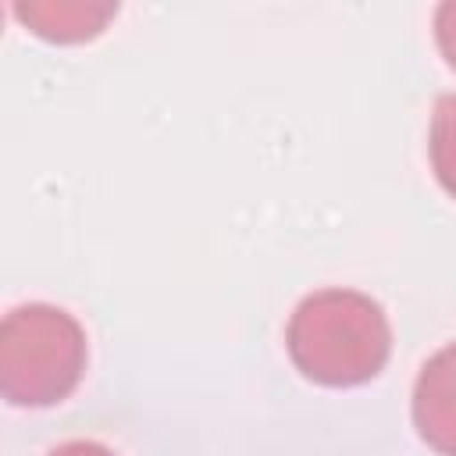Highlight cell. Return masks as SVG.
<instances>
[{
    "mask_svg": "<svg viewBox=\"0 0 456 456\" xmlns=\"http://www.w3.org/2000/svg\"><path fill=\"white\" fill-rule=\"evenodd\" d=\"M21 25H28L36 36L50 43H82L107 28V21L118 14V4L110 0H28L11 7Z\"/></svg>",
    "mask_w": 456,
    "mask_h": 456,
    "instance_id": "obj_4",
    "label": "cell"
},
{
    "mask_svg": "<svg viewBox=\"0 0 456 456\" xmlns=\"http://www.w3.org/2000/svg\"><path fill=\"white\" fill-rule=\"evenodd\" d=\"M82 324L50 303L14 306L0 324V392L14 406H53L86 370Z\"/></svg>",
    "mask_w": 456,
    "mask_h": 456,
    "instance_id": "obj_2",
    "label": "cell"
},
{
    "mask_svg": "<svg viewBox=\"0 0 456 456\" xmlns=\"http://www.w3.org/2000/svg\"><path fill=\"white\" fill-rule=\"evenodd\" d=\"M435 43L445 64L456 71V0H445L435 7Z\"/></svg>",
    "mask_w": 456,
    "mask_h": 456,
    "instance_id": "obj_6",
    "label": "cell"
},
{
    "mask_svg": "<svg viewBox=\"0 0 456 456\" xmlns=\"http://www.w3.org/2000/svg\"><path fill=\"white\" fill-rule=\"evenodd\" d=\"M428 153L435 178L442 189L456 200V93L442 96L431 114V135H428Z\"/></svg>",
    "mask_w": 456,
    "mask_h": 456,
    "instance_id": "obj_5",
    "label": "cell"
},
{
    "mask_svg": "<svg viewBox=\"0 0 456 456\" xmlns=\"http://www.w3.org/2000/svg\"><path fill=\"white\" fill-rule=\"evenodd\" d=\"M413 428L442 456H456V342L424 360L413 385Z\"/></svg>",
    "mask_w": 456,
    "mask_h": 456,
    "instance_id": "obj_3",
    "label": "cell"
},
{
    "mask_svg": "<svg viewBox=\"0 0 456 456\" xmlns=\"http://www.w3.org/2000/svg\"><path fill=\"white\" fill-rule=\"evenodd\" d=\"M285 346L310 381L349 388L381 374L392 353V328L381 303L367 292L321 289L292 310Z\"/></svg>",
    "mask_w": 456,
    "mask_h": 456,
    "instance_id": "obj_1",
    "label": "cell"
},
{
    "mask_svg": "<svg viewBox=\"0 0 456 456\" xmlns=\"http://www.w3.org/2000/svg\"><path fill=\"white\" fill-rule=\"evenodd\" d=\"M46 456H114L107 445L100 442H89V438H75V442H64L57 449H50Z\"/></svg>",
    "mask_w": 456,
    "mask_h": 456,
    "instance_id": "obj_7",
    "label": "cell"
}]
</instances>
